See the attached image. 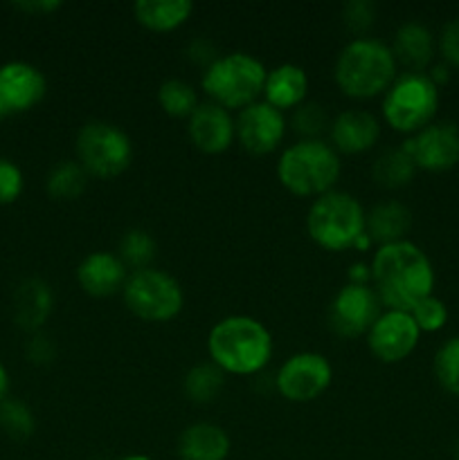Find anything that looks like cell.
<instances>
[{
    "instance_id": "9c48e42d",
    "label": "cell",
    "mask_w": 459,
    "mask_h": 460,
    "mask_svg": "<svg viewBox=\"0 0 459 460\" xmlns=\"http://www.w3.org/2000/svg\"><path fill=\"white\" fill-rule=\"evenodd\" d=\"M122 299L130 314L148 323L174 322L184 308L180 281L156 265L130 272L122 288Z\"/></svg>"
},
{
    "instance_id": "7c38bea8",
    "label": "cell",
    "mask_w": 459,
    "mask_h": 460,
    "mask_svg": "<svg viewBox=\"0 0 459 460\" xmlns=\"http://www.w3.org/2000/svg\"><path fill=\"white\" fill-rule=\"evenodd\" d=\"M369 353L382 364H399L417 350L421 331L408 310H382L367 335Z\"/></svg>"
},
{
    "instance_id": "bcb514c9",
    "label": "cell",
    "mask_w": 459,
    "mask_h": 460,
    "mask_svg": "<svg viewBox=\"0 0 459 460\" xmlns=\"http://www.w3.org/2000/svg\"><path fill=\"white\" fill-rule=\"evenodd\" d=\"M457 460H459V458H457Z\"/></svg>"
},
{
    "instance_id": "74e56055",
    "label": "cell",
    "mask_w": 459,
    "mask_h": 460,
    "mask_svg": "<svg viewBox=\"0 0 459 460\" xmlns=\"http://www.w3.org/2000/svg\"><path fill=\"white\" fill-rule=\"evenodd\" d=\"M216 57H219V54H216L214 45H212L210 40L196 39L192 45H189V58H192V61H196V63H201L202 70H205V67L210 66V63L214 61Z\"/></svg>"
},
{
    "instance_id": "3957f363",
    "label": "cell",
    "mask_w": 459,
    "mask_h": 460,
    "mask_svg": "<svg viewBox=\"0 0 459 460\" xmlns=\"http://www.w3.org/2000/svg\"><path fill=\"white\" fill-rule=\"evenodd\" d=\"M399 76V63L390 45L374 36H354L338 52L333 79L342 94L351 99L382 97Z\"/></svg>"
},
{
    "instance_id": "7bdbcfd3",
    "label": "cell",
    "mask_w": 459,
    "mask_h": 460,
    "mask_svg": "<svg viewBox=\"0 0 459 460\" xmlns=\"http://www.w3.org/2000/svg\"><path fill=\"white\" fill-rule=\"evenodd\" d=\"M372 247H374V241H372V238H369V234L364 232L363 236H360L358 241H356L354 250H356V252H369V250H372Z\"/></svg>"
},
{
    "instance_id": "5b68a950",
    "label": "cell",
    "mask_w": 459,
    "mask_h": 460,
    "mask_svg": "<svg viewBox=\"0 0 459 460\" xmlns=\"http://www.w3.org/2000/svg\"><path fill=\"white\" fill-rule=\"evenodd\" d=\"M266 66L250 52L219 54L201 75V90L207 102L238 112L250 103L259 102L266 85Z\"/></svg>"
},
{
    "instance_id": "836d02e7",
    "label": "cell",
    "mask_w": 459,
    "mask_h": 460,
    "mask_svg": "<svg viewBox=\"0 0 459 460\" xmlns=\"http://www.w3.org/2000/svg\"><path fill=\"white\" fill-rule=\"evenodd\" d=\"M378 7L372 0H349L342 4V22L356 36H367V31L376 25Z\"/></svg>"
},
{
    "instance_id": "277c9868",
    "label": "cell",
    "mask_w": 459,
    "mask_h": 460,
    "mask_svg": "<svg viewBox=\"0 0 459 460\" xmlns=\"http://www.w3.org/2000/svg\"><path fill=\"white\" fill-rule=\"evenodd\" d=\"M274 173L288 193L315 200L336 189L342 157L328 139H297L279 153Z\"/></svg>"
},
{
    "instance_id": "f546056e",
    "label": "cell",
    "mask_w": 459,
    "mask_h": 460,
    "mask_svg": "<svg viewBox=\"0 0 459 460\" xmlns=\"http://www.w3.org/2000/svg\"><path fill=\"white\" fill-rule=\"evenodd\" d=\"M0 429L14 440H27L36 431V416L22 400L7 398L0 402Z\"/></svg>"
},
{
    "instance_id": "ac0fdd59",
    "label": "cell",
    "mask_w": 459,
    "mask_h": 460,
    "mask_svg": "<svg viewBox=\"0 0 459 460\" xmlns=\"http://www.w3.org/2000/svg\"><path fill=\"white\" fill-rule=\"evenodd\" d=\"M129 274V268L122 263L117 252H90L76 265V283H79V288L86 295L97 296V299L122 292Z\"/></svg>"
},
{
    "instance_id": "44dd1931",
    "label": "cell",
    "mask_w": 459,
    "mask_h": 460,
    "mask_svg": "<svg viewBox=\"0 0 459 460\" xmlns=\"http://www.w3.org/2000/svg\"><path fill=\"white\" fill-rule=\"evenodd\" d=\"M176 452L180 460H228L232 454V438L216 422H192L180 431Z\"/></svg>"
},
{
    "instance_id": "8fae6325",
    "label": "cell",
    "mask_w": 459,
    "mask_h": 460,
    "mask_svg": "<svg viewBox=\"0 0 459 460\" xmlns=\"http://www.w3.org/2000/svg\"><path fill=\"white\" fill-rule=\"evenodd\" d=\"M382 310L385 308H382L374 286L345 283L333 295L327 319L336 335L345 337V340H354V337L367 335V331L374 326V322H376Z\"/></svg>"
},
{
    "instance_id": "5bb4252c",
    "label": "cell",
    "mask_w": 459,
    "mask_h": 460,
    "mask_svg": "<svg viewBox=\"0 0 459 460\" xmlns=\"http://www.w3.org/2000/svg\"><path fill=\"white\" fill-rule=\"evenodd\" d=\"M237 121V142L250 155H270L282 146L288 130L286 112L277 111L264 99L250 103L234 115Z\"/></svg>"
},
{
    "instance_id": "4316f807",
    "label": "cell",
    "mask_w": 459,
    "mask_h": 460,
    "mask_svg": "<svg viewBox=\"0 0 459 460\" xmlns=\"http://www.w3.org/2000/svg\"><path fill=\"white\" fill-rule=\"evenodd\" d=\"M225 373L214 362L194 364L183 377V391L187 400L196 404H210L220 395L225 386Z\"/></svg>"
},
{
    "instance_id": "4fadbf2b",
    "label": "cell",
    "mask_w": 459,
    "mask_h": 460,
    "mask_svg": "<svg viewBox=\"0 0 459 460\" xmlns=\"http://www.w3.org/2000/svg\"><path fill=\"white\" fill-rule=\"evenodd\" d=\"M403 148L418 171L444 173L459 164V126L453 121H432L418 133L405 137Z\"/></svg>"
},
{
    "instance_id": "52a82bcc",
    "label": "cell",
    "mask_w": 459,
    "mask_h": 460,
    "mask_svg": "<svg viewBox=\"0 0 459 460\" xmlns=\"http://www.w3.org/2000/svg\"><path fill=\"white\" fill-rule=\"evenodd\" d=\"M441 94L426 72H399L381 97V117L392 130L414 135L436 121Z\"/></svg>"
},
{
    "instance_id": "603a6c76",
    "label": "cell",
    "mask_w": 459,
    "mask_h": 460,
    "mask_svg": "<svg viewBox=\"0 0 459 460\" xmlns=\"http://www.w3.org/2000/svg\"><path fill=\"white\" fill-rule=\"evenodd\" d=\"M410 229H412V211L400 200L376 202L372 209L364 211V232L376 247L408 241Z\"/></svg>"
},
{
    "instance_id": "60d3db41",
    "label": "cell",
    "mask_w": 459,
    "mask_h": 460,
    "mask_svg": "<svg viewBox=\"0 0 459 460\" xmlns=\"http://www.w3.org/2000/svg\"><path fill=\"white\" fill-rule=\"evenodd\" d=\"M426 75L430 76V81L436 85V88H441V85L448 84V81H450V75H453V70H450V67L446 66V63L435 61L430 67H428Z\"/></svg>"
},
{
    "instance_id": "d4e9b609",
    "label": "cell",
    "mask_w": 459,
    "mask_h": 460,
    "mask_svg": "<svg viewBox=\"0 0 459 460\" xmlns=\"http://www.w3.org/2000/svg\"><path fill=\"white\" fill-rule=\"evenodd\" d=\"M418 173L417 164L405 151L403 144L394 148H385L372 162V178L374 182L381 184L382 189H403L408 187Z\"/></svg>"
},
{
    "instance_id": "8992f818",
    "label": "cell",
    "mask_w": 459,
    "mask_h": 460,
    "mask_svg": "<svg viewBox=\"0 0 459 460\" xmlns=\"http://www.w3.org/2000/svg\"><path fill=\"white\" fill-rule=\"evenodd\" d=\"M364 207L358 198L342 189L310 200L306 211V232L310 241L327 252L354 250L364 234Z\"/></svg>"
},
{
    "instance_id": "6da1fadb",
    "label": "cell",
    "mask_w": 459,
    "mask_h": 460,
    "mask_svg": "<svg viewBox=\"0 0 459 460\" xmlns=\"http://www.w3.org/2000/svg\"><path fill=\"white\" fill-rule=\"evenodd\" d=\"M372 286L387 310H412L435 295L436 272L430 256L408 241L378 245L372 256Z\"/></svg>"
},
{
    "instance_id": "b9f144b4",
    "label": "cell",
    "mask_w": 459,
    "mask_h": 460,
    "mask_svg": "<svg viewBox=\"0 0 459 460\" xmlns=\"http://www.w3.org/2000/svg\"><path fill=\"white\" fill-rule=\"evenodd\" d=\"M9 385H12V382H9V371L3 364V359H0V402L9 398Z\"/></svg>"
},
{
    "instance_id": "1f68e13d",
    "label": "cell",
    "mask_w": 459,
    "mask_h": 460,
    "mask_svg": "<svg viewBox=\"0 0 459 460\" xmlns=\"http://www.w3.org/2000/svg\"><path fill=\"white\" fill-rule=\"evenodd\" d=\"M328 124L331 119L322 103L318 102H304L302 106H297L288 121V126H292V130L300 135V139H322V135L328 133Z\"/></svg>"
},
{
    "instance_id": "7402d4cb",
    "label": "cell",
    "mask_w": 459,
    "mask_h": 460,
    "mask_svg": "<svg viewBox=\"0 0 459 460\" xmlns=\"http://www.w3.org/2000/svg\"><path fill=\"white\" fill-rule=\"evenodd\" d=\"M261 99L277 111L292 112L297 106L309 102V75L297 63H279L270 67Z\"/></svg>"
},
{
    "instance_id": "f35d334b",
    "label": "cell",
    "mask_w": 459,
    "mask_h": 460,
    "mask_svg": "<svg viewBox=\"0 0 459 460\" xmlns=\"http://www.w3.org/2000/svg\"><path fill=\"white\" fill-rule=\"evenodd\" d=\"M61 0H22L16 3V9L27 13H34V16H45V13H54L57 9H61Z\"/></svg>"
},
{
    "instance_id": "8d00e7d4",
    "label": "cell",
    "mask_w": 459,
    "mask_h": 460,
    "mask_svg": "<svg viewBox=\"0 0 459 460\" xmlns=\"http://www.w3.org/2000/svg\"><path fill=\"white\" fill-rule=\"evenodd\" d=\"M25 358L30 359L36 367H48V364L54 362L57 358V344L50 335L40 332H32L30 340L25 344Z\"/></svg>"
},
{
    "instance_id": "e0dca14e",
    "label": "cell",
    "mask_w": 459,
    "mask_h": 460,
    "mask_svg": "<svg viewBox=\"0 0 459 460\" xmlns=\"http://www.w3.org/2000/svg\"><path fill=\"white\" fill-rule=\"evenodd\" d=\"M381 117L364 108H346L328 124V144L340 155H360L372 151L381 139Z\"/></svg>"
},
{
    "instance_id": "d6a6232c",
    "label": "cell",
    "mask_w": 459,
    "mask_h": 460,
    "mask_svg": "<svg viewBox=\"0 0 459 460\" xmlns=\"http://www.w3.org/2000/svg\"><path fill=\"white\" fill-rule=\"evenodd\" d=\"M410 314H412V319L417 322L421 335L423 332L432 335V332L444 331L446 323H448V305H446L444 299H439L436 295H430L426 296V299L418 301V304L410 310Z\"/></svg>"
},
{
    "instance_id": "d6986e66",
    "label": "cell",
    "mask_w": 459,
    "mask_h": 460,
    "mask_svg": "<svg viewBox=\"0 0 459 460\" xmlns=\"http://www.w3.org/2000/svg\"><path fill=\"white\" fill-rule=\"evenodd\" d=\"M54 310V290L45 279L27 277L16 286L12 296L14 322L25 332H40Z\"/></svg>"
},
{
    "instance_id": "ba28073f",
    "label": "cell",
    "mask_w": 459,
    "mask_h": 460,
    "mask_svg": "<svg viewBox=\"0 0 459 460\" xmlns=\"http://www.w3.org/2000/svg\"><path fill=\"white\" fill-rule=\"evenodd\" d=\"M135 146L122 126L112 121H86L75 137V160L90 178L115 180L133 164Z\"/></svg>"
},
{
    "instance_id": "e575fe53",
    "label": "cell",
    "mask_w": 459,
    "mask_h": 460,
    "mask_svg": "<svg viewBox=\"0 0 459 460\" xmlns=\"http://www.w3.org/2000/svg\"><path fill=\"white\" fill-rule=\"evenodd\" d=\"M25 175L22 169L9 157H0V207L14 205L22 196Z\"/></svg>"
},
{
    "instance_id": "4dcf8cb0",
    "label": "cell",
    "mask_w": 459,
    "mask_h": 460,
    "mask_svg": "<svg viewBox=\"0 0 459 460\" xmlns=\"http://www.w3.org/2000/svg\"><path fill=\"white\" fill-rule=\"evenodd\" d=\"M432 373L446 394L459 398V337H450L436 349Z\"/></svg>"
},
{
    "instance_id": "7a4b0ae2",
    "label": "cell",
    "mask_w": 459,
    "mask_h": 460,
    "mask_svg": "<svg viewBox=\"0 0 459 460\" xmlns=\"http://www.w3.org/2000/svg\"><path fill=\"white\" fill-rule=\"evenodd\" d=\"M274 341L264 322L250 314H228L207 332V355L225 376H259L273 359Z\"/></svg>"
},
{
    "instance_id": "d590c367",
    "label": "cell",
    "mask_w": 459,
    "mask_h": 460,
    "mask_svg": "<svg viewBox=\"0 0 459 460\" xmlns=\"http://www.w3.org/2000/svg\"><path fill=\"white\" fill-rule=\"evenodd\" d=\"M436 54L450 70H459V18L444 22L436 36Z\"/></svg>"
},
{
    "instance_id": "cb8c5ba5",
    "label": "cell",
    "mask_w": 459,
    "mask_h": 460,
    "mask_svg": "<svg viewBox=\"0 0 459 460\" xmlns=\"http://www.w3.org/2000/svg\"><path fill=\"white\" fill-rule=\"evenodd\" d=\"M192 13L194 4L189 0H138L133 4L135 21L158 34L180 30Z\"/></svg>"
},
{
    "instance_id": "ab89813d",
    "label": "cell",
    "mask_w": 459,
    "mask_h": 460,
    "mask_svg": "<svg viewBox=\"0 0 459 460\" xmlns=\"http://www.w3.org/2000/svg\"><path fill=\"white\" fill-rule=\"evenodd\" d=\"M346 283H356V286H372V265L363 263H351L349 272H346Z\"/></svg>"
},
{
    "instance_id": "ee69618b",
    "label": "cell",
    "mask_w": 459,
    "mask_h": 460,
    "mask_svg": "<svg viewBox=\"0 0 459 460\" xmlns=\"http://www.w3.org/2000/svg\"><path fill=\"white\" fill-rule=\"evenodd\" d=\"M115 460H156V458L147 456V454H126V456L115 458Z\"/></svg>"
},
{
    "instance_id": "f1b7e54d",
    "label": "cell",
    "mask_w": 459,
    "mask_h": 460,
    "mask_svg": "<svg viewBox=\"0 0 459 460\" xmlns=\"http://www.w3.org/2000/svg\"><path fill=\"white\" fill-rule=\"evenodd\" d=\"M158 103H160L162 112H166L174 119H189L194 111L201 106V97H198V90L189 81L174 76V79H166L160 84Z\"/></svg>"
},
{
    "instance_id": "ffe728a7",
    "label": "cell",
    "mask_w": 459,
    "mask_h": 460,
    "mask_svg": "<svg viewBox=\"0 0 459 460\" xmlns=\"http://www.w3.org/2000/svg\"><path fill=\"white\" fill-rule=\"evenodd\" d=\"M392 52L405 72H428L436 57V36L421 21H405L396 27Z\"/></svg>"
},
{
    "instance_id": "9a60e30c",
    "label": "cell",
    "mask_w": 459,
    "mask_h": 460,
    "mask_svg": "<svg viewBox=\"0 0 459 460\" xmlns=\"http://www.w3.org/2000/svg\"><path fill=\"white\" fill-rule=\"evenodd\" d=\"M48 94L43 70L30 61H7L0 66V106L4 115H22L39 106Z\"/></svg>"
},
{
    "instance_id": "484cf974",
    "label": "cell",
    "mask_w": 459,
    "mask_h": 460,
    "mask_svg": "<svg viewBox=\"0 0 459 460\" xmlns=\"http://www.w3.org/2000/svg\"><path fill=\"white\" fill-rule=\"evenodd\" d=\"M90 175L76 160H58L45 175V191L52 200H76L88 189Z\"/></svg>"
},
{
    "instance_id": "f6af8a7d",
    "label": "cell",
    "mask_w": 459,
    "mask_h": 460,
    "mask_svg": "<svg viewBox=\"0 0 459 460\" xmlns=\"http://www.w3.org/2000/svg\"><path fill=\"white\" fill-rule=\"evenodd\" d=\"M3 117H4V111H3V106H0V121H3Z\"/></svg>"
},
{
    "instance_id": "30bf717a",
    "label": "cell",
    "mask_w": 459,
    "mask_h": 460,
    "mask_svg": "<svg viewBox=\"0 0 459 460\" xmlns=\"http://www.w3.org/2000/svg\"><path fill=\"white\" fill-rule=\"evenodd\" d=\"M333 382V367L327 355L300 350L282 362L273 377L277 394L288 402L306 404L322 398Z\"/></svg>"
},
{
    "instance_id": "2e32d148",
    "label": "cell",
    "mask_w": 459,
    "mask_h": 460,
    "mask_svg": "<svg viewBox=\"0 0 459 460\" xmlns=\"http://www.w3.org/2000/svg\"><path fill=\"white\" fill-rule=\"evenodd\" d=\"M189 142L207 155H220L237 142V121L234 112L214 102H201L187 119Z\"/></svg>"
},
{
    "instance_id": "83f0119b",
    "label": "cell",
    "mask_w": 459,
    "mask_h": 460,
    "mask_svg": "<svg viewBox=\"0 0 459 460\" xmlns=\"http://www.w3.org/2000/svg\"><path fill=\"white\" fill-rule=\"evenodd\" d=\"M115 252L122 259V263L129 268V272L153 268V261H156L158 256V241L153 238L151 232H147V229L133 227L129 229V232L122 234Z\"/></svg>"
}]
</instances>
